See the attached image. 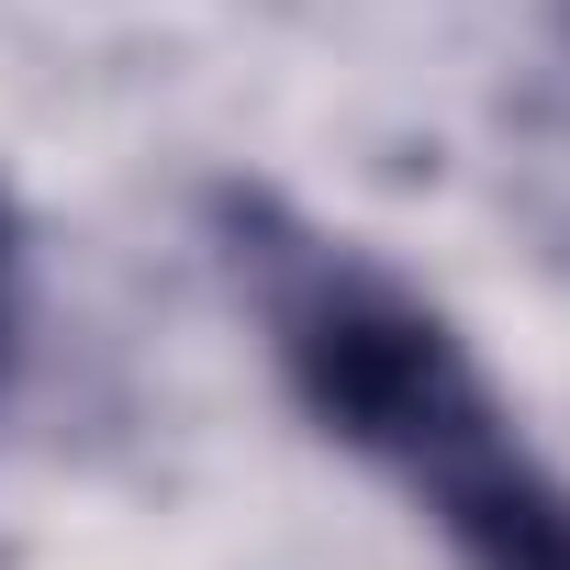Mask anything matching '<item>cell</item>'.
<instances>
[{
  "mask_svg": "<svg viewBox=\"0 0 570 570\" xmlns=\"http://www.w3.org/2000/svg\"><path fill=\"white\" fill-rule=\"evenodd\" d=\"M202 224L292 403L358 470H381L459 570H570V470L525 436V414L492 392L470 336L403 268L325 235L257 179H224Z\"/></svg>",
  "mask_w": 570,
  "mask_h": 570,
  "instance_id": "6da1fadb",
  "label": "cell"
},
{
  "mask_svg": "<svg viewBox=\"0 0 570 570\" xmlns=\"http://www.w3.org/2000/svg\"><path fill=\"white\" fill-rule=\"evenodd\" d=\"M12 347H23V213L0 202V370H12Z\"/></svg>",
  "mask_w": 570,
  "mask_h": 570,
  "instance_id": "7a4b0ae2",
  "label": "cell"
}]
</instances>
